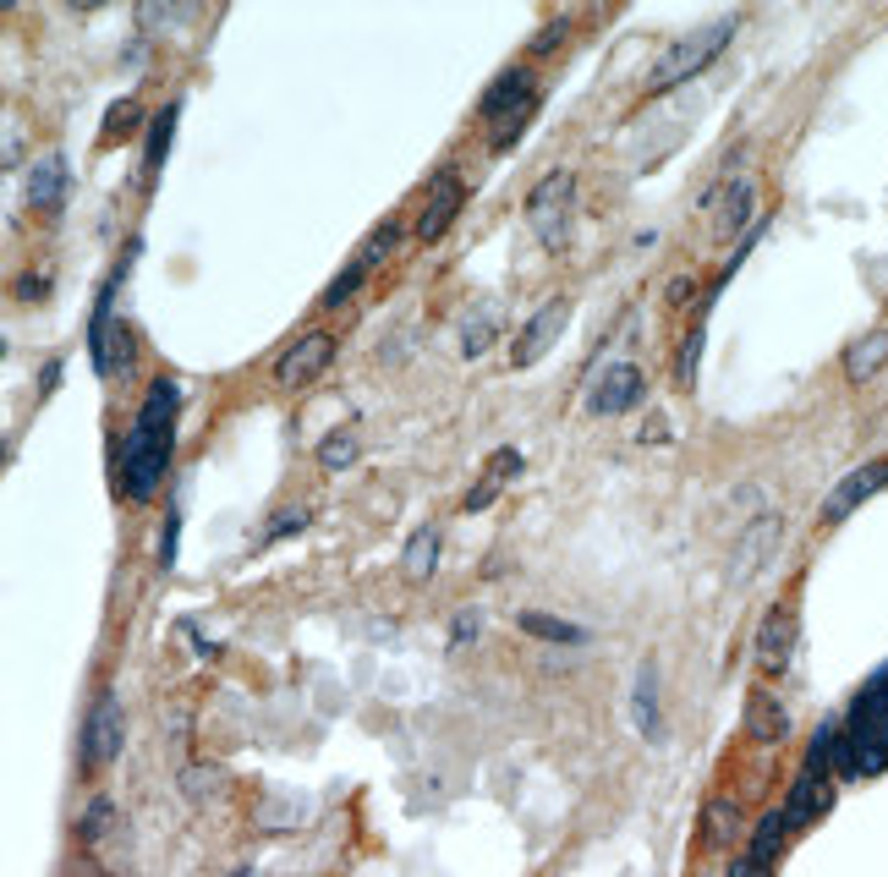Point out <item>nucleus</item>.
I'll use <instances>...</instances> for the list:
<instances>
[{"instance_id":"nucleus-1","label":"nucleus","mask_w":888,"mask_h":877,"mask_svg":"<svg viewBox=\"0 0 888 877\" xmlns=\"http://www.w3.org/2000/svg\"><path fill=\"white\" fill-rule=\"evenodd\" d=\"M176 412H181V384L176 379H154L144 395V412L133 423V434L121 444V494L127 499H148L170 466L176 450Z\"/></svg>"},{"instance_id":"nucleus-2","label":"nucleus","mask_w":888,"mask_h":877,"mask_svg":"<svg viewBox=\"0 0 888 877\" xmlns=\"http://www.w3.org/2000/svg\"><path fill=\"white\" fill-rule=\"evenodd\" d=\"M736 28H740V17L730 11V17H719V22H702V28L680 33L675 44H664V50L653 55V66H647L642 88H647V94H669V88L691 83L708 61H719V50L736 39Z\"/></svg>"},{"instance_id":"nucleus-3","label":"nucleus","mask_w":888,"mask_h":877,"mask_svg":"<svg viewBox=\"0 0 888 877\" xmlns=\"http://www.w3.org/2000/svg\"><path fill=\"white\" fill-rule=\"evenodd\" d=\"M834 762L856 779L867 773H884L888 768V675H878L856 708H850V730H845V746L834 751Z\"/></svg>"},{"instance_id":"nucleus-4","label":"nucleus","mask_w":888,"mask_h":877,"mask_svg":"<svg viewBox=\"0 0 888 877\" xmlns=\"http://www.w3.org/2000/svg\"><path fill=\"white\" fill-rule=\"evenodd\" d=\"M571 203H577V176L571 170H549L532 198H527V214H532V231L543 247H565V231H571Z\"/></svg>"},{"instance_id":"nucleus-5","label":"nucleus","mask_w":888,"mask_h":877,"mask_svg":"<svg viewBox=\"0 0 888 877\" xmlns=\"http://www.w3.org/2000/svg\"><path fill=\"white\" fill-rule=\"evenodd\" d=\"M532 105H538V77H532L527 66H510V72L494 77V88L483 94L477 110H483L488 121H505V116H510V121H527Z\"/></svg>"},{"instance_id":"nucleus-6","label":"nucleus","mask_w":888,"mask_h":877,"mask_svg":"<svg viewBox=\"0 0 888 877\" xmlns=\"http://www.w3.org/2000/svg\"><path fill=\"white\" fill-rule=\"evenodd\" d=\"M565 318H571V302L565 296H554V302H543L532 318H527V329L516 335V351H510V368H532L538 357H549V346L560 340V329H565Z\"/></svg>"},{"instance_id":"nucleus-7","label":"nucleus","mask_w":888,"mask_h":877,"mask_svg":"<svg viewBox=\"0 0 888 877\" xmlns=\"http://www.w3.org/2000/svg\"><path fill=\"white\" fill-rule=\"evenodd\" d=\"M888 488V461H867V466H856L828 499H823V527H839L850 510H861L873 494H884Z\"/></svg>"},{"instance_id":"nucleus-8","label":"nucleus","mask_w":888,"mask_h":877,"mask_svg":"<svg viewBox=\"0 0 888 877\" xmlns=\"http://www.w3.org/2000/svg\"><path fill=\"white\" fill-rule=\"evenodd\" d=\"M647 395V379H642V368L636 362H620V368H609L598 384H592L588 395V412L592 418H620V412H631L636 401Z\"/></svg>"},{"instance_id":"nucleus-9","label":"nucleus","mask_w":888,"mask_h":877,"mask_svg":"<svg viewBox=\"0 0 888 877\" xmlns=\"http://www.w3.org/2000/svg\"><path fill=\"white\" fill-rule=\"evenodd\" d=\"M779 538H784V521L773 516V510H762L746 532H740V543H736V560H730V577L736 582H751L768 560H773V549H779Z\"/></svg>"},{"instance_id":"nucleus-10","label":"nucleus","mask_w":888,"mask_h":877,"mask_svg":"<svg viewBox=\"0 0 888 877\" xmlns=\"http://www.w3.org/2000/svg\"><path fill=\"white\" fill-rule=\"evenodd\" d=\"M116 751H121V702L105 691L88 714V730H83V768L94 773V768L116 762Z\"/></svg>"},{"instance_id":"nucleus-11","label":"nucleus","mask_w":888,"mask_h":877,"mask_svg":"<svg viewBox=\"0 0 888 877\" xmlns=\"http://www.w3.org/2000/svg\"><path fill=\"white\" fill-rule=\"evenodd\" d=\"M455 209H461V170H455V165H444L440 176H434V187H429L423 214H417V242H423V247H434L444 231H450Z\"/></svg>"},{"instance_id":"nucleus-12","label":"nucleus","mask_w":888,"mask_h":877,"mask_svg":"<svg viewBox=\"0 0 888 877\" xmlns=\"http://www.w3.org/2000/svg\"><path fill=\"white\" fill-rule=\"evenodd\" d=\"M790 647H795V614H790V603H773L768 614H762V625H757V642H751V658H757V669H784L790 664Z\"/></svg>"},{"instance_id":"nucleus-13","label":"nucleus","mask_w":888,"mask_h":877,"mask_svg":"<svg viewBox=\"0 0 888 877\" xmlns=\"http://www.w3.org/2000/svg\"><path fill=\"white\" fill-rule=\"evenodd\" d=\"M329 357H335V340L313 329V335H296L292 351L281 357V368H275V373H281V384H286V390H302V384H313V379L329 368Z\"/></svg>"},{"instance_id":"nucleus-14","label":"nucleus","mask_w":888,"mask_h":877,"mask_svg":"<svg viewBox=\"0 0 888 877\" xmlns=\"http://www.w3.org/2000/svg\"><path fill=\"white\" fill-rule=\"evenodd\" d=\"M631 725L647 746H664V697H658V664L642 658L636 686H631Z\"/></svg>"},{"instance_id":"nucleus-15","label":"nucleus","mask_w":888,"mask_h":877,"mask_svg":"<svg viewBox=\"0 0 888 877\" xmlns=\"http://www.w3.org/2000/svg\"><path fill=\"white\" fill-rule=\"evenodd\" d=\"M784 839H790V823H784V812H768L762 823H757V834H751V850L736 862V877H751V873H768V867H779V856H784Z\"/></svg>"},{"instance_id":"nucleus-16","label":"nucleus","mask_w":888,"mask_h":877,"mask_svg":"<svg viewBox=\"0 0 888 877\" xmlns=\"http://www.w3.org/2000/svg\"><path fill=\"white\" fill-rule=\"evenodd\" d=\"M828 806H834V784H828L823 773H806V779H795V790H790V801H784V823H790V828H806V823H817Z\"/></svg>"},{"instance_id":"nucleus-17","label":"nucleus","mask_w":888,"mask_h":877,"mask_svg":"<svg viewBox=\"0 0 888 877\" xmlns=\"http://www.w3.org/2000/svg\"><path fill=\"white\" fill-rule=\"evenodd\" d=\"M888 368V329H867L850 351H845V379L850 384H873Z\"/></svg>"},{"instance_id":"nucleus-18","label":"nucleus","mask_w":888,"mask_h":877,"mask_svg":"<svg viewBox=\"0 0 888 877\" xmlns=\"http://www.w3.org/2000/svg\"><path fill=\"white\" fill-rule=\"evenodd\" d=\"M751 209H757V181H751V176H736L725 209L713 214V236H746V231H751Z\"/></svg>"},{"instance_id":"nucleus-19","label":"nucleus","mask_w":888,"mask_h":877,"mask_svg":"<svg viewBox=\"0 0 888 877\" xmlns=\"http://www.w3.org/2000/svg\"><path fill=\"white\" fill-rule=\"evenodd\" d=\"M440 543H444L440 527H417V532L406 538V549H401V571H406V582L412 587H423L429 577H434V566H440Z\"/></svg>"},{"instance_id":"nucleus-20","label":"nucleus","mask_w":888,"mask_h":877,"mask_svg":"<svg viewBox=\"0 0 888 877\" xmlns=\"http://www.w3.org/2000/svg\"><path fill=\"white\" fill-rule=\"evenodd\" d=\"M494 335H499V307H494V302L472 307V313H466V324H461V357H466V362H477V357L494 346Z\"/></svg>"},{"instance_id":"nucleus-21","label":"nucleus","mask_w":888,"mask_h":877,"mask_svg":"<svg viewBox=\"0 0 888 877\" xmlns=\"http://www.w3.org/2000/svg\"><path fill=\"white\" fill-rule=\"evenodd\" d=\"M516 625H521L527 636H538V642H560V647H588V642H592L582 625H571V620H554V614H538V609L516 614Z\"/></svg>"},{"instance_id":"nucleus-22","label":"nucleus","mask_w":888,"mask_h":877,"mask_svg":"<svg viewBox=\"0 0 888 877\" xmlns=\"http://www.w3.org/2000/svg\"><path fill=\"white\" fill-rule=\"evenodd\" d=\"M357 455H362V429H357V423H346V429L318 438V466H324V472H346Z\"/></svg>"},{"instance_id":"nucleus-23","label":"nucleus","mask_w":888,"mask_h":877,"mask_svg":"<svg viewBox=\"0 0 888 877\" xmlns=\"http://www.w3.org/2000/svg\"><path fill=\"white\" fill-rule=\"evenodd\" d=\"M61 192H66L61 159H39V165L28 170V209H50V203H61Z\"/></svg>"},{"instance_id":"nucleus-24","label":"nucleus","mask_w":888,"mask_h":877,"mask_svg":"<svg viewBox=\"0 0 888 877\" xmlns=\"http://www.w3.org/2000/svg\"><path fill=\"white\" fill-rule=\"evenodd\" d=\"M116 834V801L110 795H94L88 806H83V817H77V839L83 845H105Z\"/></svg>"},{"instance_id":"nucleus-25","label":"nucleus","mask_w":888,"mask_h":877,"mask_svg":"<svg viewBox=\"0 0 888 877\" xmlns=\"http://www.w3.org/2000/svg\"><path fill=\"white\" fill-rule=\"evenodd\" d=\"M702 828H708V845H736L740 839V806L736 801H708V806H702Z\"/></svg>"},{"instance_id":"nucleus-26","label":"nucleus","mask_w":888,"mask_h":877,"mask_svg":"<svg viewBox=\"0 0 888 877\" xmlns=\"http://www.w3.org/2000/svg\"><path fill=\"white\" fill-rule=\"evenodd\" d=\"M708 307H713V302H702V307H697V318H691V329H686V340H680V362H675L680 384H691V379H697V357H702V340H708Z\"/></svg>"},{"instance_id":"nucleus-27","label":"nucleus","mask_w":888,"mask_h":877,"mask_svg":"<svg viewBox=\"0 0 888 877\" xmlns=\"http://www.w3.org/2000/svg\"><path fill=\"white\" fill-rule=\"evenodd\" d=\"M746 730L757 735V740H784V714H779V702L773 697H751V708H746Z\"/></svg>"},{"instance_id":"nucleus-28","label":"nucleus","mask_w":888,"mask_h":877,"mask_svg":"<svg viewBox=\"0 0 888 877\" xmlns=\"http://www.w3.org/2000/svg\"><path fill=\"white\" fill-rule=\"evenodd\" d=\"M170 133H176V105H165V110L154 116V127H148V170H159V159H165V148H170Z\"/></svg>"},{"instance_id":"nucleus-29","label":"nucleus","mask_w":888,"mask_h":877,"mask_svg":"<svg viewBox=\"0 0 888 877\" xmlns=\"http://www.w3.org/2000/svg\"><path fill=\"white\" fill-rule=\"evenodd\" d=\"M834 735H839V725L828 719L823 730L812 735V751H806V773H828V757H834Z\"/></svg>"},{"instance_id":"nucleus-30","label":"nucleus","mask_w":888,"mask_h":877,"mask_svg":"<svg viewBox=\"0 0 888 877\" xmlns=\"http://www.w3.org/2000/svg\"><path fill=\"white\" fill-rule=\"evenodd\" d=\"M362 281H368V264H362V258H351V264H346V275H340V281H335V286L324 292V307H340L346 296L362 286Z\"/></svg>"},{"instance_id":"nucleus-31","label":"nucleus","mask_w":888,"mask_h":877,"mask_svg":"<svg viewBox=\"0 0 888 877\" xmlns=\"http://www.w3.org/2000/svg\"><path fill=\"white\" fill-rule=\"evenodd\" d=\"M499 488H505V472H494V466H488V477H483V483H477V488H472V494H466L461 505H466V510L477 516V510H488V505L499 499Z\"/></svg>"},{"instance_id":"nucleus-32","label":"nucleus","mask_w":888,"mask_h":877,"mask_svg":"<svg viewBox=\"0 0 888 877\" xmlns=\"http://www.w3.org/2000/svg\"><path fill=\"white\" fill-rule=\"evenodd\" d=\"M565 33H571V17H554L543 33H532V44H527V50H532V55H549V50H560V39H565Z\"/></svg>"},{"instance_id":"nucleus-33","label":"nucleus","mask_w":888,"mask_h":877,"mask_svg":"<svg viewBox=\"0 0 888 877\" xmlns=\"http://www.w3.org/2000/svg\"><path fill=\"white\" fill-rule=\"evenodd\" d=\"M395 242H401V225H384V231H379V236H373V242H368V247L357 253V258H362V264L373 270V264H379V258H384V253H390Z\"/></svg>"},{"instance_id":"nucleus-34","label":"nucleus","mask_w":888,"mask_h":877,"mask_svg":"<svg viewBox=\"0 0 888 877\" xmlns=\"http://www.w3.org/2000/svg\"><path fill=\"white\" fill-rule=\"evenodd\" d=\"M477 631H483V614H477V609H461V620H455V631H450V647H466Z\"/></svg>"},{"instance_id":"nucleus-35","label":"nucleus","mask_w":888,"mask_h":877,"mask_svg":"<svg viewBox=\"0 0 888 877\" xmlns=\"http://www.w3.org/2000/svg\"><path fill=\"white\" fill-rule=\"evenodd\" d=\"M302 527H307V510H292V516H275V521H269V532H264V538H269V543H275V538H292V532H302Z\"/></svg>"},{"instance_id":"nucleus-36","label":"nucleus","mask_w":888,"mask_h":877,"mask_svg":"<svg viewBox=\"0 0 888 877\" xmlns=\"http://www.w3.org/2000/svg\"><path fill=\"white\" fill-rule=\"evenodd\" d=\"M176 532H181V510L170 505V516H165V538H159V560H165V566L176 560Z\"/></svg>"},{"instance_id":"nucleus-37","label":"nucleus","mask_w":888,"mask_h":877,"mask_svg":"<svg viewBox=\"0 0 888 877\" xmlns=\"http://www.w3.org/2000/svg\"><path fill=\"white\" fill-rule=\"evenodd\" d=\"M133 116H138V105H133V99H121V105H110V116H105V133L116 138V133H121V127H127Z\"/></svg>"},{"instance_id":"nucleus-38","label":"nucleus","mask_w":888,"mask_h":877,"mask_svg":"<svg viewBox=\"0 0 888 877\" xmlns=\"http://www.w3.org/2000/svg\"><path fill=\"white\" fill-rule=\"evenodd\" d=\"M669 438H675L669 418H647V429H642V444H669Z\"/></svg>"},{"instance_id":"nucleus-39","label":"nucleus","mask_w":888,"mask_h":877,"mask_svg":"<svg viewBox=\"0 0 888 877\" xmlns=\"http://www.w3.org/2000/svg\"><path fill=\"white\" fill-rule=\"evenodd\" d=\"M220 773H181V795H209L203 784H214Z\"/></svg>"},{"instance_id":"nucleus-40","label":"nucleus","mask_w":888,"mask_h":877,"mask_svg":"<svg viewBox=\"0 0 888 877\" xmlns=\"http://www.w3.org/2000/svg\"><path fill=\"white\" fill-rule=\"evenodd\" d=\"M664 296H669V302H686V296H691V281H669V292Z\"/></svg>"},{"instance_id":"nucleus-41","label":"nucleus","mask_w":888,"mask_h":877,"mask_svg":"<svg viewBox=\"0 0 888 877\" xmlns=\"http://www.w3.org/2000/svg\"><path fill=\"white\" fill-rule=\"evenodd\" d=\"M17 159H22V138H6V170H11Z\"/></svg>"}]
</instances>
